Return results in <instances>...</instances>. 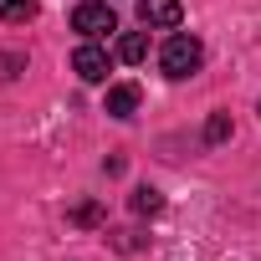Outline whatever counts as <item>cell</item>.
I'll list each match as a JSON object with an SVG mask.
<instances>
[{
  "label": "cell",
  "mask_w": 261,
  "mask_h": 261,
  "mask_svg": "<svg viewBox=\"0 0 261 261\" xmlns=\"http://www.w3.org/2000/svg\"><path fill=\"white\" fill-rule=\"evenodd\" d=\"M159 67H164L169 82H185V77H195V72L205 67V46H200L195 36L174 31V36L164 41V51H159Z\"/></svg>",
  "instance_id": "1"
},
{
  "label": "cell",
  "mask_w": 261,
  "mask_h": 261,
  "mask_svg": "<svg viewBox=\"0 0 261 261\" xmlns=\"http://www.w3.org/2000/svg\"><path fill=\"white\" fill-rule=\"evenodd\" d=\"M72 31H82V41H97V36H113L118 31V16L108 0H87V6L72 11Z\"/></svg>",
  "instance_id": "2"
},
{
  "label": "cell",
  "mask_w": 261,
  "mask_h": 261,
  "mask_svg": "<svg viewBox=\"0 0 261 261\" xmlns=\"http://www.w3.org/2000/svg\"><path fill=\"white\" fill-rule=\"evenodd\" d=\"M72 72H77L82 82H102V77H108V51H102L97 41H82V46L72 51Z\"/></svg>",
  "instance_id": "3"
},
{
  "label": "cell",
  "mask_w": 261,
  "mask_h": 261,
  "mask_svg": "<svg viewBox=\"0 0 261 261\" xmlns=\"http://www.w3.org/2000/svg\"><path fill=\"white\" fill-rule=\"evenodd\" d=\"M179 0H139V21L149 26V31H174L179 26Z\"/></svg>",
  "instance_id": "4"
},
{
  "label": "cell",
  "mask_w": 261,
  "mask_h": 261,
  "mask_svg": "<svg viewBox=\"0 0 261 261\" xmlns=\"http://www.w3.org/2000/svg\"><path fill=\"white\" fill-rule=\"evenodd\" d=\"M108 118H134L139 113V87L134 82H118V87H108Z\"/></svg>",
  "instance_id": "5"
},
{
  "label": "cell",
  "mask_w": 261,
  "mask_h": 261,
  "mask_svg": "<svg viewBox=\"0 0 261 261\" xmlns=\"http://www.w3.org/2000/svg\"><path fill=\"white\" fill-rule=\"evenodd\" d=\"M118 57H123L128 67H139V62L149 57V41H144V31H123V36H118Z\"/></svg>",
  "instance_id": "6"
},
{
  "label": "cell",
  "mask_w": 261,
  "mask_h": 261,
  "mask_svg": "<svg viewBox=\"0 0 261 261\" xmlns=\"http://www.w3.org/2000/svg\"><path fill=\"white\" fill-rule=\"evenodd\" d=\"M128 205H134V215H159V210H164V195H159L154 185H139Z\"/></svg>",
  "instance_id": "7"
},
{
  "label": "cell",
  "mask_w": 261,
  "mask_h": 261,
  "mask_svg": "<svg viewBox=\"0 0 261 261\" xmlns=\"http://www.w3.org/2000/svg\"><path fill=\"white\" fill-rule=\"evenodd\" d=\"M36 0H0V21H31Z\"/></svg>",
  "instance_id": "8"
},
{
  "label": "cell",
  "mask_w": 261,
  "mask_h": 261,
  "mask_svg": "<svg viewBox=\"0 0 261 261\" xmlns=\"http://www.w3.org/2000/svg\"><path fill=\"white\" fill-rule=\"evenodd\" d=\"M230 139V113H210V123H205V144H225Z\"/></svg>",
  "instance_id": "9"
},
{
  "label": "cell",
  "mask_w": 261,
  "mask_h": 261,
  "mask_svg": "<svg viewBox=\"0 0 261 261\" xmlns=\"http://www.w3.org/2000/svg\"><path fill=\"white\" fill-rule=\"evenodd\" d=\"M72 220H77V225H97V220H102V210H97V205H77V210H72Z\"/></svg>",
  "instance_id": "10"
},
{
  "label": "cell",
  "mask_w": 261,
  "mask_h": 261,
  "mask_svg": "<svg viewBox=\"0 0 261 261\" xmlns=\"http://www.w3.org/2000/svg\"><path fill=\"white\" fill-rule=\"evenodd\" d=\"M256 113H261V102H256Z\"/></svg>",
  "instance_id": "11"
}]
</instances>
